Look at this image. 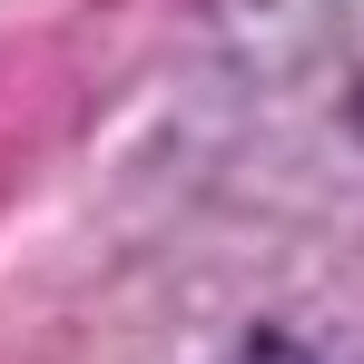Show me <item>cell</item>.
Here are the masks:
<instances>
[{
	"label": "cell",
	"instance_id": "obj_1",
	"mask_svg": "<svg viewBox=\"0 0 364 364\" xmlns=\"http://www.w3.org/2000/svg\"><path fill=\"white\" fill-rule=\"evenodd\" d=\"M246 364H315V355H305V345H286V335H256V345H246Z\"/></svg>",
	"mask_w": 364,
	"mask_h": 364
}]
</instances>
